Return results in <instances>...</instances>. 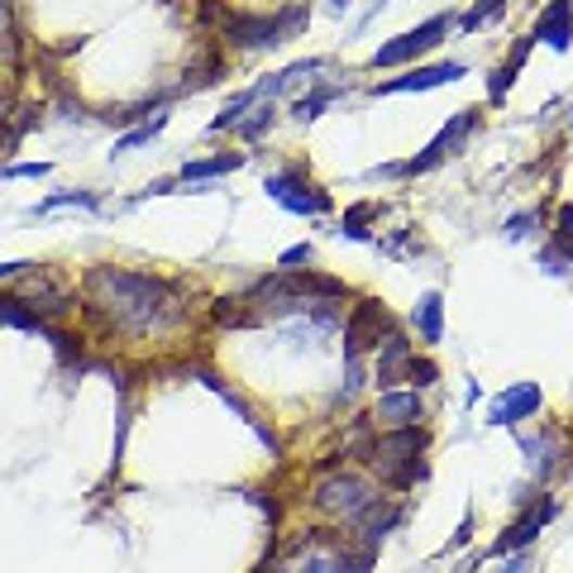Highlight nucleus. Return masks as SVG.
<instances>
[{
    "label": "nucleus",
    "instance_id": "nucleus-41",
    "mask_svg": "<svg viewBox=\"0 0 573 573\" xmlns=\"http://www.w3.org/2000/svg\"><path fill=\"white\" fill-rule=\"evenodd\" d=\"M5 115H10V111H5V105H0V125H5Z\"/></svg>",
    "mask_w": 573,
    "mask_h": 573
},
{
    "label": "nucleus",
    "instance_id": "nucleus-4",
    "mask_svg": "<svg viewBox=\"0 0 573 573\" xmlns=\"http://www.w3.org/2000/svg\"><path fill=\"white\" fill-rule=\"evenodd\" d=\"M478 125H483V111L478 105H469V111H459V115H449L445 119V129H440L435 139L425 143L416 158H406V163H378V167H368V177H421V173H430V167H440L449 158V153H459L463 143H469L473 135H478Z\"/></svg>",
    "mask_w": 573,
    "mask_h": 573
},
{
    "label": "nucleus",
    "instance_id": "nucleus-15",
    "mask_svg": "<svg viewBox=\"0 0 573 573\" xmlns=\"http://www.w3.org/2000/svg\"><path fill=\"white\" fill-rule=\"evenodd\" d=\"M230 72V63H225V53L215 43H201L196 48V58L187 63V72H182V81L173 87V96H196V91H206V87H215V81Z\"/></svg>",
    "mask_w": 573,
    "mask_h": 573
},
{
    "label": "nucleus",
    "instance_id": "nucleus-37",
    "mask_svg": "<svg viewBox=\"0 0 573 573\" xmlns=\"http://www.w3.org/2000/svg\"><path fill=\"white\" fill-rule=\"evenodd\" d=\"M497 573H531V555H511V559H501Z\"/></svg>",
    "mask_w": 573,
    "mask_h": 573
},
{
    "label": "nucleus",
    "instance_id": "nucleus-33",
    "mask_svg": "<svg viewBox=\"0 0 573 573\" xmlns=\"http://www.w3.org/2000/svg\"><path fill=\"white\" fill-rule=\"evenodd\" d=\"M310 258H316V249H310V244H292V249H282L278 268H282V272H292V268H302V263H310Z\"/></svg>",
    "mask_w": 573,
    "mask_h": 573
},
{
    "label": "nucleus",
    "instance_id": "nucleus-12",
    "mask_svg": "<svg viewBox=\"0 0 573 573\" xmlns=\"http://www.w3.org/2000/svg\"><path fill=\"white\" fill-rule=\"evenodd\" d=\"M220 39L230 48H278V20L272 15H249V10H230L220 24Z\"/></svg>",
    "mask_w": 573,
    "mask_h": 573
},
{
    "label": "nucleus",
    "instance_id": "nucleus-18",
    "mask_svg": "<svg viewBox=\"0 0 573 573\" xmlns=\"http://www.w3.org/2000/svg\"><path fill=\"white\" fill-rule=\"evenodd\" d=\"M411 326L421 330L425 344H440V340H445V296H440V292H425L421 302H416V310H411Z\"/></svg>",
    "mask_w": 573,
    "mask_h": 573
},
{
    "label": "nucleus",
    "instance_id": "nucleus-6",
    "mask_svg": "<svg viewBox=\"0 0 573 573\" xmlns=\"http://www.w3.org/2000/svg\"><path fill=\"white\" fill-rule=\"evenodd\" d=\"M263 191H268V201H278L282 211L292 215H306V220H320V215L334 211L330 191H320L302 167H282V173H268L263 177Z\"/></svg>",
    "mask_w": 573,
    "mask_h": 573
},
{
    "label": "nucleus",
    "instance_id": "nucleus-31",
    "mask_svg": "<svg viewBox=\"0 0 573 573\" xmlns=\"http://www.w3.org/2000/svg\"><path fill=\"white\" fill-rule=\"evenodd\" d=\"M163 125H167V115H153V125L129 129L125 139H115V153H129V149H139V143H153V135H163Z\"/></svg>",
    "mask_w": 573,
    "mask_h": 573
},
{
    "label": "nucleus",
    "instance_id": "nucleus-17",
    "mask_svg": "<svg viewBox=\"0 0 573 573\" xmlns=\"http://www.w3.org/2000/svg\"><path fill=\"white\" fill-rule=\"evenodd\" d=\"M249 163V153H215V158H196V163H182L177 173V187H196V182H211V177H225V173H239Z\"/></svg>",
    "mask_w": 573,
    "mask_h": 573
},
{
    "label": "nucleus",
    "instance_id": "nucleus-22",
    "mask_svg": "<svg viewBox=\"0 0 573 573\" xmlns=\"http://www.w3.org/2000/svg\"><path fill=\"white\" fill-rule=\"evenodd\" d=\"M272 119H278L272 101H254V105H249V115L234 125V135H239V139H249V143H258V139L272 129Z\"/></svg>",
    "mask_w": 573,
    "mask_h": 573
},
{
    "label": "nucleus",
    "instance_id": "nucleus-14",
    "mask_svg": "<svg viewBox=\"0 0 573 573\" xmlns=\"http://www.w3.org/2000/svg\"><path fill=\"white\" fill-rule=\"evenodd\" d=\"M531 39L555 48V53H569L573 48V0H549L531 24Z\"/></svg>",
    "mask_w": 573,
    "mask_h": 573
},
{
    "label": "nucleus",
    "instance_id": "nucleus-7",
    "mask_svg": "<svg viewBox=\"0 0 573 573\" xmlns=\"http://www.w3.org/2000/svg\"><path fill=\"white\" fill-rule=\"evenodd\" d=\"M449 29H454V15H430L425 24H416V29L397 34L392 43H382L368 67H402V63H416L421 53H430V48L445 43V34H449Z\"/></svg>",
    "mask_w": 573,
    "mask_h": 573
},
{
    "label": "nucleus",
    "instance_id": "nucleus-21",
    "mask_svg": "<svg viewBox=\"0 0 573 573\" xmlns=\"http://www.w3.org/2000/svg\"><path fill=\"white\" fill-rule=\"evenodd\" d=\"M373 564H378V549H364V545L344 540L340 555H330L326 573H373Z\"/></svg>",
    "mask_w": 573,
    "mask_h": 573
},
{
    "label": "nucleus",
    "instance_id": "nucleus-38",
    "mask_svg": "<svg viewBox=\"0 0 573 573\" xmlns=\"http://www.w3.org/2000/svg\"><path fill=\"white\" fill-rule=\"evenodd\" d=\"M540 258H545V272H555V278H559V272H569V263L559 258L555 249H540Z\"/></svg>",
    "mask_w": 573,
    "mask_h": 573
},
{
    "label": "nucleus",
    "instance_id": "nucleus-29",
    "mask_svg": "<svg viewBox=\"0 0 573 573\" xmlns=\"http://www.w3.org/2000/svg\"><path fill=\"white\" fill-rule=\"evenodd\" d=\"M406 382H411L416 392H421V387H435V382H440V364H435V358L411 354V364H406Z\"/></svg>",
    "mask_w": 573,
    "mask_h": 573
},
{
    "label": "nucleus",
    "instance_id": "nucleus-9",
    "mask_svg": "<svg viewBox=\"0 0 573 573\" xmlns=\"http://www.w3.org/2000/svg\"><path fill=\"white\" fill-rule=\"evenodd\" d=\"M373 425L378 430H406V425H425V397L416 387H392V392H378L373 402Z\"/></svg>",
    "mask_w": 573,
    "mask_h": 573
},
{
    "label": "nucleus",
    "instance_id": "nucleus-19",
    "mask_svg": "<svg viewBox=\"0 0 573 573\" xmlns=\"http://www.w3.org/2000/svg\"><path fill=\"white\" fill-rule=\"evenodd\" d=\"M521 449L531 454V463H535V478H549L559 469V430H540V435H521Z\"/></svg>",
    "mask_w": 573,
    "mask_h": 573
},
{
    "label": "nucleus",
    "instance_id": "nucleus-1",
    "mask_svg": "<svg viewBox=\"0 0 573 573\" xmlns=\"http://www.w3.org/2000/svg\"><path fill=\"white\" fill-rule=\"evenodd\" d=\"M81 296H87L81 316L105 334H167L187 320L177 282L135 268H111V263L81 272Z\"/></svg>",
    "mask_w": 573,
    "mask_h": 573
},
{
    "label": "nucleus",
    "instance_id": "nucleus-32",
    "mask_svg": "<svg viewBox=\"0 0 573 573\" xmlns=\"http://www.w3.org/2000/svg\"><path fill=\"white\" fill-rule=\"evenodd\" d=\"M48 173H53L48 163H10V167H0L5 182H20V177H48Z\"/></svg>",
    "mask_w": 573,
    "mask_h": 573
},
{
    "label": "nucleus",
    "instance_id": "nucleus-43",
    "mask_svg": "<svg viewBox=\"0 0 573 573\" xmlns=\"http://www.w3.org/2000/svg\"><path fill=\"white\" fill-rule=\"evenodd\" d=\"M272 573H286V569H282V564H272Z\"/></svg>",
    "mask_w": 573,
    "mask_h": 573
},
{
    "label": "nucleus",
    "instance_id": "nucleus-24",
    "mask_svg": "<svg viewBox=\"0 0 573 573\" xmlns=\"http://www.w3.org/2000/svg\"><path fill=\"white\" fill-rule=\"evenodd\" d=\"M272 20H278V39L286 43V39H296V34L310 24V5H306V0H292V5H282Z\"/></svg>",
    "mask_w": 573,
    "mask_h": 573
},
{
    "label": "nucleus",
    "instance_id": "nucleus-28",
    "mask_svg": "<svg viewBox=\"0 0 573 573\" xmlns=\"http://www.w3.org/2000/svg\"><path fill=\"white\" fill-rule=\"evenodd\" d=\"M211 320H215V326H230V330L249 326V306H244V296H220V302L211 306Z\"/></svg>",
    "mask_w": 573,
    "mask_h": 573
},
{
    "label": "nucleus",
    "instance_id": "nucleus-23",
    "mask_svg": "<svg viewBox=\"0 0 573 573\" xmlns=\"http://www.w3.org/2000/svg\"><path fill=\"white\" fill-rule=\"evenodd\" d=\"M254 101H263V96H258V87H249V91L230 96V105H225V111H220V115L211 119V135H225V129H234L239 119L249 115V105H254Z\"/></svg>",
    "mask_w": 573,
    "mask_h": 573
},
{
    "label": "nucleus",
    "instance_id": "nucleus-34",
    "mask_svg": "<svg viewBox=\"0 0 573 573\" xmlns=\"http://www.w3.org/2000/svg\"><path fill=\"white\" fill-rule=\"evenodd\" d=\"M473 525H478V517H473V511H463V521H459V531H454V540L445 545V555H454V549H463L473 540Z\"/></svg>",
    "mask_w": 573,
    "mask_h": 573
},
{
    "label": "nucleus",
    "instance_id": "nucleus-35",
    "mask_svg": "<svg viewBox=\"0 0 573 573\" xmlns=\"http://www.w3.org/2000/svg\"><path fill=\"white\" fill-rule=\"evenodd\" d=\"M29 268H34V263H24V258H15V263H0V286H15Z\"/></svg>",
    "mask_w": 573,
    "mask_h": 573
},
{
    "label": "nucleus",
    "instance_id": "nucleus-40",
    "mask_svg": "<svg viewBox=\"0 0 573 573\" xmlns=\"http://www.w3.org/2000/svg\"><path fill=\"white\" fill-rule=\"evenodd\" d=\"M330 10H334V15H344V10H349V0H330Z\"/></svg>",
    "mask_w": 573,
    "mask_h": 573
},
{
    "label": "nucleus",
    "instance_id": "nucleus-36",
    "mask_svg": "<svg viewBox=\"0 0 573 573\" xmlns=\"http://www.w3.org/2000/svg\"><path fill=\"white\" fill-rule=\"evenodd\" d=\"M531 225H540V220H535V215H511V220H507V239H525V234H531Z\"/></svg>",
    "mask_w": 573,
    "mask_h": 573
},
{
    "label": "nucleus",
    "instance_id": "nucleus-30",
    "mask_svg": "<svg viewBox=\"0 0 573 573\" xmlns=\"http://www.w3.org/2000/svg\"><path fill=\"white\" fill-rule=\"evenodd\" d=\"M501 15H507V0H483V5L469 10V15L459 20V29H463V34H478L487 20H501Z\"/></svg>",
    "mask_w": 573,
    "mask_h": 573
},
{
    "label": "nucleus",
    "instance_id": "nucleus-11",
    "mask_svg": "<svg viewBox=\"0 0 573 573\" xmlns=\"http://www.w3.org/2000/svg\"><path fill=\"white\" fill-rule=\"evenodd\" d=\"M469 77V63H430V67H411L406 77H392V81H378L373 96H406V91H435V87H449V81H463Z\"/></svg>",
    "mask_w": 573,
    "mask_h": 573
},
{
    "label": "nucleus",
    "instance_id": "nucleus-25",
    "mask_svg": "<svg viewBox=\"0 0 573 573\" xmlns=\"http://www.w3.org/2000/svg\"><path fill=\"white\" fill-rule=\"evenodd\" d=\"M340 96H344V87H316V91H310V96H302V101L292 105V115L302 119V125H310V119H316L320 111H326L330 101H340Z\"/></svg>",
    "mask_w": 573,
    "mask_h": 573
},
{
    "label": "nucleus",
    "instance_id": "nucleus-5",
    "mask_svg": "<svg viewBox=\"0 0 573 573\" xmlns=\"http://www.w3.org/2000/svg\"><path fill=\"white\" fill-rule=\"evenodd\" d=\"M392 330H397V316L378 296H358L349 316H344V364H358L364 354H373Z\"/></svg>",
    "mask_w": 573,
    "mask_h": 573
},
{
    "label": "nucleus",
    "instance_id": "nucleus-27",
    "mask_svg": "<svg viewBox=\"0 0 573 573\" xmlns=\"http://www.w3.org/2000/svg\"><path fill=\"white\" fill-rule=\"evenodd\" d=\"M549 249H555V254L573 268V206H559L555 211V239H549Z\"/></svg>",
    "mask_w": 573,
    "mask_h": 573
},
{
    "label": "nucleus",
    "instance_id": "nucleus-26",
    "mask_svg": "<svg viewBox=\"0 0 573 573\" xmlns=\"http://www.w3.org/2000/svg\"><path fill=\"white\" fill-rule=\"evenodd\" d=\"M63 206H87V211H101V196L96 191H58V196H43L34 215H48V211H63Z\"/></svg>",
    "mask_w": 573,
    "mask_h": 573
},
{
    "label": "nucleus",
    "instance_id": "nucleus-20",
    "mask_svg": "<svg viewBox=\"0 0 573 573\" xmlns=\"http://www.w3.org/2000/svg\"><path fill=\"white\" fill-rule=\"evenodd\" d=\"M378 220V201H358V206H349L340 215V239H354V244H373V230L368 225Z\"/></svg>",
    "mask_w": 573,
    "mask_h": 573
},
{
    "label": "nucleus",
    "instance_id": "nucleus-8",
    "mask_svg": "<svg viewBox=\"0 0 573 573\" xmlns=\"http://www.w3.org/2000/svg\"><path fill=\"white\" fill-rule=\"evenodd\" d=\"M555 517H559V501H555V497H540V501H535V507H525L521 517H517V521L507 525V531L497 535V540H493V549H487V555H493V559H511V555H525V549H531L535 540H540V531H545V525L555 521Z\"/></svg>",
    "mask_w": 573,
    "mask_h": 573
},
{
    "label": "nucleus",
    "instance_id": "nucleus-10",
    "mask_svg": "<svg viewBox=\"0 0 573 573\" xmlns=\"http://www.w3.org/2000/svg\"><path fill=\"white\" fill-rule=\"evenodd\" d=\"M540 406H545L540 382H511V387H501L493 406H487V425H521V421H531Z\"/></svg>",
    "mask_w": 573,
    "mask_h": 573
},
{
    "label": "nucleus",
    "instance_id": "nucleus-2",
    "mask_svg": "<svg viewBox=\"0 0 573 573\" xmlns=\"http://www.w3.org/2000/svg\"><path fill=\"white\" fill-rule=\"evenodd\" d=\"M425 449H430V430L425 425L378 430V435L368 440V449H364V463L392 487V493H411V487L430 473L425 469Z\"/></svg>",
    "mask_w": 573,
    "mask_h": 573
},
{
    "label": "nucleus",
    "instance_id": "nucleus-16",
    "mask_svg": "<svg viewBox=\"0 0 573 573\" xmlns=\"http://www.w3.org/2000/svg\"><path fill=\"white\" fill-rule=\"evenodd\" d=\"M531 48H535V39L525 34V39H517L511 43V53H507V63L501 67H493V77H487V101H507V91H511V81L521 77V67H525V58H531Z\"/></svg>",
    "mask_w": 573,
    "mask_h": 573
},
{
    "label": "nucleus",
    "instance_id": "nucleus-39",
    "mask_svg": "<svg viewBox=\"0 0 573 573\" xmlns=\"http://www.w3.org/2000/svg\"><path fill=\"white\" fill-rule=\"evenodd\" d=\"M326 564H330V555H306V564L296 573H326Z\"/></svg>",
    "mask_w": 573,
    "mask_h": 573
},
{
    "label": "nucleus",
    "instance_id": "nucleus-42",
    "mask_svg": "<svg viewBox=\"0 0 573 573\" xmlns=\"http://www.w3.org/2000/svg\"><path fill=\"white\" fill-rule=\"evenodd\" d=\"M569 135H573V111H569Z\"/></svg>",
    "mask_w": 573,
    "mask_h": 573
},
{
    "label": "nucleus",
    "instance_id": "nucleus-3",
    "mask_svg": "<svg viewBox=\"0 0 573 573\" xmlns=\"http://www.w3.org/2000/svg\"><path fill=\"white\" fill-rule=\"evenodd\" d=\"M382 497V487L373 483L368 473H358V469H330V473H316V483H310V497H306V507L316 511L320 521H334V525H358V517H364L368 507Z\"/></svg>",
    "mask_w": 573,
    "mask_h": 573
},
{
    "label": "nucleus",
    "instance_id": "nucleus-13",
    "mask_svg": "<svg viewBox=\"0 0 573 573\" xmlns=\"http://www.w3.org/2000/svg\"><path fill=\"white\" fill-rule=\"evenodd\" d=\"M411 354H416V349H411V340H406V330H402V326L378 344V364H373V382H378V392L402 387V382H406V364H411Z\"/></svg>",
    "mask_w": 573,
    "mask_h": 573
}]
</instances>
